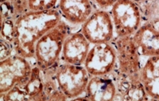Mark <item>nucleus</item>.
Here are the masks:
<instances>
[{"instance_id": "nucleus-1", "label": "nucleus", "mask_w": 159, "mask_h": 101, "mask_svg": "<svg viewBox=\"0 0 159 101\" xmlns=\"http://www.w3.org/2000/svg\"><path fill=\"white\" fill-rule=\"evenodd\" d=\"M57 8L29 10L0 20L1 37L12 44L14 53L33 61L36 42L62 20Z\"/></svg>"}, {"instance_id": "nucleus-2", "label": "nucleus", "mask_w": 159, "mask_h": 101, "mask_svg": "<svg viewBox=\"0 0 159 101\" xmlns=\"http://www.w3.org/2000/svg\"><path fill=\"white\" fill-rule=\"evenodd\" d=\"M111 42L117 53V69L111 75L115 83H141V56L133 36H115Z\"/></svg>"}, {"instance_id": "nucleus-3", "label": "nucleus", "mask_w": 159, "mask_h": 101, "mask_svg": "<svg viewBox=\"0 0 159 101\" xmlns=\"http://www.w3.org/2000/svg\"><path fill=\"white\" fill-rule=\"evenodd\" d=\"M71 26L62 19L36 42L33 62L41 71L47 70L60 62L65 39L73 31Z\"/></svg>"}, {"instance_id": "nucleus-4", "label": "nucleus", "mask_w": 159, "mask_h": 101, "mask_svg": "<svg viewBox=\"0 0 159 101\" xmlns=\"http://www.w3.org/2000/svg\"><path fill=\"white\" fill-rule=\"evenodd\" d=\"M53 69L57 83L68 100H75L84 95L90 76L84 65H74L60 60Z\"/></svg>"}, {"instance_id": "nucleus-5", "label": "nucleus", "mask_w": 159, "mask_h": 101, "mask_svg": "<svg viewBox=\"0 0 159 101\" xmlns=\"http://www.w3.org/2000/svg\"><path fill=\"white\" fill-rule=\"evenodd\" d=\"M109 11L115 36H133L144 23L141 7L131 0H118Z\"/></svg>"}, {"instance_id": "nucleus-6", "label": "nucleus", "mask_w": 159, "mask_h": 101, "mask_svg": "<svg viewBox=\"0 0 159 101\" xmlns=\"http://www.w3.org/2000/svg\"><path fill=\"white\" fill-rule=\"evenodd\" d=\"M34 64L30 59L14 53L0 61V95L15 86H22L30 80Z\"/></svg>"}, {"instance_id": "nucleus-7", "label": "nucleus", "mask_w": 159, "mask_h": 101, "mask_svg": "<svg viewBox=\"0 0 159 101\" xmlns=\"http://www.w3.org/2000/svg\"><path fill=\"white\" fill-rule=\"evenodd\" d=\"M117 65V53L111 42L91 45L84 64L90 77L111 76Z\"/></svg>"}, {"instance_id": "nucleus-8", "label": "nucleus", "mask_w": 159, "mask_h": 101, "mask_svg": "<svg viewBox=\"0 0 159 101\" xmlns=\"http://www.w3.org/2000/svg\"><path fill=\"white\" fill-rule=\"evenodd\" d=\"M80 30L91 45L110 42L115 37L110 11L98 8L81 25Z\"/></svg>"}, {"instance_id": "nucleus-9", "label": "nucleus", "mask_w": 159, "mask_h": 101, "mask_svg": "<svg viewBox=\"0 0 159 101\" xmlns=\"http://www.w3.org/2000/svg\"><path fill=\"white\" fill-rule=\"evenodd\" d=\"M57 8L63 20L74 26H80L97 9L93 0H59Z\"/></svg>"}, {"instance_id": "nucleus-10", "label": "nucleus", "mask_w": 159, "mask_h": 101, "mask_svg": "<svg viewBox=\"0 0 159 101\" xmlns=\"http://www.w3.org/2000/svg\"><path fill=\"white\" fill-rule=\"evenodd\" d=\"M91 43L80 32L72 31L63 43L61 60L74 65H84Z\"/></svg>"}, {"instance_id": "nucleus-11", "label": "nucleus", "mask_w": 159, "mask_h": 101, "mask_svg": "<svg viewBox=\"0 0 159 101\" xmlns=\"http://www.w3.org/2000/svg\"><path fill=\"white\" fill-rule=\"evenodd\" d=\"M133 38L141 57L159 56V21H144Z\"/></svg>"}, {"instance_id": "nucleus-12", "label": "nucleus", "mask_w": 159, "mask_h": 101, "mask_svg": "<svg viewBox=\"0 0 159 101\" xmlns=\"http://www.w3.org/2000/svg\"><path fill=\"white\" fill-rule=\"evenodd\" d=\"M117 99V86L111 76L90 77L85 94L75 100L112 101Z\"/></svg>"}, {"instance_id": "nucleus-13", "label": "nucleus", "mask_w": 159, "mask_h": 101, "mask_svg": "<svg viewBox=\"0 0 159 101\" xmlns=\"http://www.w3.org/2000/svg\"><path fill=\"white\" fill-rule=\"evenodd\" d=\"M140 79L149 100H159V56L147 57L141 66Z\"/></svg>"}, {"instance_id": "nucleus-14", "label": "nucleus", "mask_w": 159, "mask_h": 101, "mask_svg": "<svg viewBox=\"0 0 159 101\" xmlns=\"http://www.w3.org/2000/svg\"><path fill=\"white\" fill-rule=\"evenodd\" d=\"M22 87L26 92L28 100H47L44 92L41 70L35 64L30 80Z\"/></svg>"}, {"instance_id": "nucleus-15", "label": "nucleus", "mask_w": 159, "mask_h": 101, "mask_svg": "<svg viewBox=\"0 0 159 101\" xmlns=\"http://www.w3.org/2000/svg\"><path fill=\"white\" fill-rule=\"evenodd\" d=\"M43 83V89L47 100H67L63 93L54 75L53 67L45 71H41Z\"/></svg>"}, {"instance_id": "nucleus-16", "label": "nucleus", "mask_w": 159, "mask_h": 101, "mask_svg": "<svg viewBox=\"0 0 159 101\" xmlns=\"http://www.w3.org/2000/svg\"><path fill=\"white\" fill-rule=\"evenodd\" d=\"M144 21H159V0H148L140 6Z\"/></svg>"}, {"instance_id": "nucleus-17", "label": "nucleus", "mask_w": 159, "mask_h": 101, "mask_svg": "<svg viewBox=\"0 0 159 101\" xmlns=\"http://www.w3.org/2000/svg\"><path fill=\"white\" fill-rule=\"evenodd\" d=\"M59 0H28L30 10H46L57 7Z\"/></svg>"}, {"instance_id": "nucleus-18", "label": "nucleus", "mask_w": 159, "mask_h": 101, "mask_svg": "<svg viewBox=\"0 0 159 101\" xmlns=\"http://www.w3.org/2000/svg\"><path fill=\"white\" fill-rule=\"evenodd\" d=\"M14 53L12 44L3 38H0V61L9 57Z\"/></svg>"}, {"instance_id": "nucleus-19", "label": "nucleus", "mask_w": 159, "mask_h": 101, "mask_svg": "<svg viewBox=\"0 0 159 101\" xmlns=\"http://www.w3.org/2000/svg\"><path fill=\"white\" fill-rule=\"evenodd\" d=\"M95 6L98 9L110 10L111 7L117 2L118 0H93Z\"/></svg>"}, {"instance_id": "nucleus-20", "label": "nucleus", "mask_w": 159, "mask_h": 101, "mask_svg": "<svg viewBox=\"0 0 159 101\" xmlns=\"http://www.w3.org/2000/svg\"><path fill=\"white\" fill-rule=\"evenodd\" d=\"M131 1L134 2H136L137 4L139 5V6H142L144 3H145L148 0H131Z\"/></svg>"}, {"instance_id": "nucleus-21", "label": "nucleus", "mask_w": 159, "mask_h": 101, "mask_svg": "<svg viewBox=\"0 0 159 101\" xmlns=\"http://www.w3.org/2000/svg\"><path fill=\"white\" fill-rule=\"evenodd\" d=\"M15 0H0V2L1 3H11L12 2Z\"/></svg>"}]
</instances>
